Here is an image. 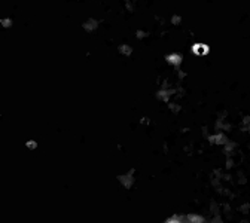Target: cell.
I'll list each match as a JSON object with an SVG mask.
<instances>
[{
  "label": "cell",
  "mask_w": 250,
  "mask_h": 223,
  "mask_svg": "<svg viewBox=\"0 0 250 223\" xmlns=\"http://www.w3.org/2000/svg\"><path fill=\"white\" fill-rule=\"evenodd\" d=\"M192 52H195L196 55H204L207 52V46L205 45H201V43H196L194 48H192Z\"/></svg>",
  "instance_id": "cell-1"
},
{
  "label": "cell",
  "mask_w": 250,
  "mask_h": 223,
  "mask_svg": "<svg viewBox=\"0 0 250 223\" xmlns=\"http://www.w3.org/2000/svg\"><path fill=\"white\" fill-rule=\"evenodd\" d=\"M167 61L170 63V64H179L180 63V57L179 55H170V57H167Z\"/></svg>",
  "instance_id": "cell-2"
}]
</instances>
